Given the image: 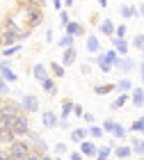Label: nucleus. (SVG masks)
<instances>
[{"label":"nucleus","mask_w":144,"mask_h":160,"mask_svg":"<svg viewBox=\"0 0 144 160\" xmlns=\"http://www.w3.org/2000/svg\"><path fill=\"white\" fill-rule=\"evenodd\" d=\"M126 34H128V28H126V23L114 25V37H117V39H126Z\"/></svg>","instance_id":"473e14b6"},{"label":"nucleus","mask_w":144,"mask_h":160,"mask_svg":"<svg viewBox=\"0 0 144 160\" xmlns=\"http://www.w3.org/2000/svg\"><path fill=\"white\" fill-rule=\"evenodd\" d=\"M80 73H82V76H89V73H92V67H89V64H82V67H80Z\"/></svg>","instance_id":"a18cd8bd"},{"label":"nucleus","mask_w":144,"mask_h":160,"mask_svg":"<svg viewBox=\"0 0 144 160\" xmlns=\"http://www.w3.org/2000/svg\"><path fill=\"white\" fill-rule=\"evenodd\" d=\"M114 89H117L119 94H128L133 89V82L128 78H121V80H117V82H114Z\"/></svg>","instance_id":"412c9836"},{"label":"nucleus","mask_w":144,"mask_h":160,"mask_svg":"<svg viewBox=\"0 0 144 160\" xmlns=\"http://www.w3.org/2000/svg\"><path fill=\"white\" fill-rule=\"evenodd\" d=\"M76 53H78L76 48H64V53H62V67L64 69L71 67V64L76 62Z\"/></svg>","instance_id":"2eb2a0df"},{"label":"nucleus","mask_w":144,"mask_h":160,"mask_svg":"<svg viewBox=\"0 0 144 160\" xmlns=\"http://www.w3.org/2000/svg\"><path fill=\"white\" fill-rule=\"evenodd\" d=\"M0 160H9V153H7L5 149H0Z\"/></svg>","instance_id":"de8ad7c7"},{"label":"nucleus","mask_w":144,"mask_h":160,"mask_svg":"<svg viewBox=\"0 0 144 160\" xmlns=\"http://www.w3.org/2000/svg\"><path fill=\"white\" fill-rule=\"evenodd\" d=\"M126 133H128V130L124 128V126H121V123L119 121H114V128H112V140H124V137H126Z\"/></svg>","instance_id":"393cba45"},{"label":"nucleus","mask_w":144,"mask_h":160,"mask_svg":"<svg viewBox=\"0 0 144 160\" xmlns=\"http://www.w3.org/2000/svg\"><path fill=\"white\" fill-rule=\"evenodd\" d=\"M50 71H53V76H55V80H57V78L62 80V78H64V73H67V69H64V67H62L60 62H50Z\"/></svg>","instance_id":"cd10ccee"},{"label":"nucleus","mask_w":144,"mask_h":160,"mask_svg":"<svg viewBox=\"0 0 144 160\" xmlns=\"http://www.w3.org/2000/svg\"><path fill=\"white\" fill-rule=\"evenodd\" d=\"M87 135H92L94 140H101V137H103V128H98V126H87Z\"/></svg>","instance_id":"c9c22d12"},{"label":"nucleus","mask_w":144,"mask_h":160,"mask_svg":"<svg viewBox=\"0 0 144 160\" xmlns=\"http://www.w3.org/2000/svg\"><path fill=\"white\" fill-rule=\"evenodd\" d=\"M119 14L124 21H131L133 16H137V7H131V5H121L119 7Z\"/></svg>","instance_id":"6ab92c4d"},{"label":"nucleus","mask_w":144,"mask_h":160,"mask_svg":"<svg viewBox=\"0 0 144 160\" xmlns=\"http://www.w3.org/2000/svg\"><path fill=\"white\" fill-rule=\"evenodd\" d=\"M92 62H94V64H98V69H101V73H112V67H110V64H107L105 60H103V55H94V57H92Z\"/></svg>","instance_id":"aec40b11"},{"label":"nucleus","mask_w":144,"mask_h":160,"mask_svg":"<svg viewBox=\"0 0 144 160\" xmlns=\"http://www.w3.org/2000/svg\"><path fill=\"white\" fill-rule=\"evenodd\" d=\"M140 76H142V82H144V64L140 67Z\"/></svg>","instance_id":"603ef678"},{"label":"nucleus","mask_w":144,"mask_h":160,"mask_svg":"<svg viewBox=\"0 0 144 160\" xmlns=\"http://www.w3.org/2000/svg\"><path fill=\"white\" fill-rule=\"evenodd\" d=\"M62 2H64V5H67V7H71V5H73V2H76V0H62Z\"/></svg>","instance_id":"3c124183"},{"label":"nucleus","mask_w":144,"mask_h":160,"mask_svg":"<svg viewBox=\"0 0 144 160\" xmlns=\"http://www.w3.org/2000/svg\"><path fill=\"white\" fill-rule=\"evenodd\" d=\"M53 160H64V158H62V156H57V158H53Z\"/></svg>","instance_id":"6e6d98bb"},{"label":"nucleus","mask_w":144,"mask_h":160,"mask_svg":"<svg viewBox=\"0 0 144 160\" xmlns=\"http://www.w3.org/2000/svg\"><path fill=\"white\" fill-rule=\"evenodd\" d=\"M69 160H85V156L80 153V151H71V153H69Z\"/></svg>","instance_id":"79ce46f5"},{"label":"nucleus","mask_w":144,"mask_h":160,"mask_svg":"<svg viewBox=\"0 0 144 160\" xmlns=\"http://www.w3.org/2000/svg\"><path fill=\"white\" fill-rule=\"evenodd\" d=\"M112 128H114V119H105L103 121V133H112Z\"/></svg>","instance_id":"ea45409f"},{"label":"nucleus","mask_w":144,"mask_h":160,"mask_svg":"<svg viewBox=\"0 0 144 160\" xmlns=\"http://www.w3.org/2000/svg\"><path fill=\"white\" fill-rule=\"evenodd\" d=\"M9 92H12L9 82H7V80H2V76H0V96H7Z\"/></svg>","instance_id":"4c0bfd02"},{"label":"nucleus","mask_w":144,"mask_h":160,"mask_svg":"<svg viewBox=\"0 0 144 160\" xmlns=\"http://www.w3.org/2000/svg\"><path fill=\"white\" fill-rule=\"evenodd\" d=\"M2 64H5V60H0V67H2Z\"/></svg>","instance_id":"13d9d810"},{"label":"nucleus","mask_w":144,"mask_h":160,"mask_svg":"<svg viewBox=\"0 0 144 160\" xmlns=\"http://www.w3.org/2000/svg\"><path fill=\"white\" fill-rule=\"evenodd\" d=\"M18 105H21V112H25V114H32V112H37L39 110V98L34 96V94H23L18 101Z\"/></svg>","instance_id":"f03ea898"},{"label":"nucleus","mask_w":144,"mask_h":160,"mask_svg":"<svg viewBox=\"0 0 144 160\" xmlns=\"http://www.w3.org/2000/svg\"><path fill=\"white\" fill-rule=\"evenodd\" d=\"M73 101H71V98H64L62 101V114H60V121H67V117H69V114H73Z\"/></svg>","instance_id":"dca6fc26"},{"label":"nucleus","mask_w":144,"mask_h":160,"mask_svg":"<svg viewBox=\"0 0 144 160\" xmlns=\"http://www.w3.org/2000/svg\"><path fill=\"white\" fill-rule=\"evenodd\" d=\"M98 30H101V34H105V37H114V23H112V21L110 18H103V21H101V23H98Z\"/></svg>","instance_id":"f8f14e48"},{"label":"nucleus","mask_w":144,"mask_h":160,"mask_svg":"<svg viewBox=\"0 0 144 160\" xmlns=\"http://www.w3.org/2000/svg\"><path fill=\"white\" fill-rule=\"evenodd\" d=\"M41 126L44 128H57L60 126V117L53 110H44L41 112Z\"/></svg>","instance_id":"423d86ee"},{"label":"nucleus","mask_w":144,"mask_h":160,"mask_svg":"<svg viewBox=\"0 0 144 160\" xmlns=\"http://www.w3.org/2000/svg\"><path fill=\"white\" fill-rule=\"evenodd\" d=\"M137 16H140V18H144V2L137 7Z\"/></svg>","instance_id":"09e8293b"},{"label":"nucleus","mask_w":144,"mask_h":160,"mask_svg":"<svg viewBox=\"0 0 144 160\" xmlns=\"http://www.w3.org/2000/svg\"><path fill=\"white\" fill-rule=\"evenodd\" d=\"M32 149V144H27L25 140H21V137H16L12 144H9V149H7V153L9 156H18V158H25L27 156V151Z\"/></svg>","instance_id":"7ed1b4c3"},{"label":"nucleus","mask_w":144,"mask_h":160,"mask_svg":"<svg viewBox=\"0 0 144 160\" xmlns=\"http://www.w3.org/2000/svg\"><path fill=\"white\" fill-rule=\"evenodd\" d=\"M0 114L7 117V119H14V117H18V114H21V105L14 103V101H5V103L0 105Z\"/></svg>","instance_id":"20e7f679"},{"label":"nucleus","mask_w":144,"mask_h":160,"mask_svg":"<svg viewBox=\"0 0 144 160\" xmlns=\"http://www.w3.org/2000/svg\"><path fill=\"white\" fill-rule=\"evenodd\" d=\"M53 7H55V9H57V12H60V9H62V7H64V2H62V0H53Z\"/></svg>","instance_id":"49530a36"},{"label":"nucleus","mask_w":144,"mask_h":160,"mask_svg":"<svg viewBox=\"0 0 144 160\" xmlns=\"http://www.w3.org/2000/svg\"><path fill=\"white\" fill-rule=\"evenodd\" d=\"M96 160H107V158H96Z\"/></svg>","instance_id":"bf43d9fd"},{"label":"nucleus","mask_w":144,"mask_h":160,"mask_svg":"<svg viewBox=\"0 0 144 160\" xmlns=\"http://www.w3.org/2000/svg\"><path fill=\"white\" fill-rule=\"evenodd\" d=\"M0 76H2V80H7V82H16V80H18V76L16 73H14V71H12V67H9V64H2V67H0Z\"/></svg>","instance_id":"ddd939ff"},{"label":"nucleus","mask_w":144,"mask_h":160,"mask_svg":"<svg viewBox=\"0 0 144 160\" xmlns=\"http://www.w3.org/2000/svg\"><path fill=\"white\" fill-rule=\"evenodd\" d=\"M114 71H121V73H128V71H133L135 69V60H133V57H119V60L117 62H114V67H112Z\"/></svg>","instance_id":"0eeeda50"},{"label":"nucleus","mask_w":144,"mask_h":160,"mask_svg":"<svg viewBox=\"0 0 144 160\" xmlns=\"http://www.w3.org/2000/svg\"><path fill=\"white\" fill-rule=\"evenodd\" d=\"M110 153H112V147L98 144V149H96V158H110Z\"/></svg>","instance_id":"72a5a7b5"},{"label":"nucleus","mask_w":144,"mask_h":160,"mask_svg":"<svg viewBox=\"0 0 144 160\" xmlns=\"http://www.w3.org/2000/svg\"><path fill=\"white\" fill-rule=\"evenodd\" d=\"M32 2H34V5H37V7H41V9H44V5H46V0H32Z\"/></svg>","instance_id":"8fccbe9b"},{"label":"nucleus","mask_w":144,"mask_h":160,"mask_svg":"<svg viewBox=\"0 0 144 160\" xmlns=\"http://www.w3.org/2000/svg\"><path fill=\"white\" fill-rule=\"evenodd\" d=\"M9 128H12V133L16 135V137H21V140H25L27 135H30V119H27V114L25 112H21L18 117H14V119H9Z\"/></svg>","instance_id":"f257e3e1"},{"label":"nucleus","mask_w":144,"mask_h":160,"mask_svg":"<svg viewBox=\"0 0 144 160\" xmlns=\"http://www.w3.org/2000/svg\"><path fill=\"white\" fill-rule=\"evenodd\" d=\"M128 101H131V96H128V94H119V96L112 101V105H110V108H112V110H119V108H124Z\"/></svg>","instance_id":"a878e982"},{"label":"nucleus","mask_w":144,"mask_h":160,"mask_svg":"<svg viewBox=\"0 0 144 160\" xmlns=\"http://www.w3.org/2000/svg\"><path fill=\"white\" fill-rule=\"evenodd\" d=\"M73 41H76V39L71 37V34H67V32H64L62 37H60V41H57V46H60L62 50H64V48H73Z\"/></svg>","instance_id":"bb28decb"},{"label":"nucleus","mask_w":144,"mask_h":160,"mask_svg":"<svg viewBox=\"0 0 144 160\" xmlns=\"http://www.w3.org/2000/svg\"><path fill=\"white\" fill-rule=\"evenodd\" d=\"M0 48H2V28H0Z\"/></svg>","instance_id":"5fc2aeb1"},{"label":"nucleus","mask_w":144,"mask_h":160,"mask_svg":"<svg viewBox=\"0 0 144 160\" xmlns=\"http://www.w3.org/2000/svg\"><path fill=\"white\" fill-rule=\"evenodd\" d=\"M112 48L117 50V55H119V57H126V55H128V50H131V43H128L126 39H117V37H112Z\"/></svg>","instance_id":"6e6552de"},{"label":"nucleus","mask_w":144,"mask_h":160,"mask_svg":"<svg viewBox=\"0 0 144 160\" xmlns=\"http://www.w3.org/2000/svg\"><path fill=\"white\" fill-rule=\"evenodd\" d=\"M32 76L37 78L39 82H44L46 78H50L48 76V67H46V64H34V67H32Z\"/></svg>","instance_id":"4468645a"},{"label":"nucleus","mask_w":144,"mask_h":160,"mask_svg":"<svg viewBox=\"0 0 144 160\" xmlns=\"http://www.w3.org/2000/svg\"><path fill=\"white\" fill-rule=\"evenodd\" d=\"M67 151H69V147H67L64 142H57V144H55V156H64Z\"/></svg>","instance_id":"58836bf2"},{"label":"nucleus","mask_w":144,"mask_h":160,"mask_svg":"<svg viewBox=\"0 0 144 160\" xmlns=\"http://www.w3.org/2000/svg\"><path fill=\"white\" fill-rule=\"evenodd\" d=\"M133 48H137L140 53H144V32H140V34L133 37Z\"/></svg>","instance_id":"2f4dec72"},{"label":"nucleus","mask_w":144,"mask_h":160,"mask_svg":"<svg viewBox=\"0 0 144 160\" xmlns=\"http://www.w3.org/2000/svg\"><path fill=\"white\" fill-rule=\"evenodd\" d=\"M140 119H142V123H144V117H140Z\"/></svg>","instance_id":"680f3d73"},{"label":"nucleus","mask_w":144,"mask_h":160,"mask_svg":"<svg viewBox=\"0 0 144 160\" xmlns=\"http://www.w3.org/2000/svg\"><path fill=\"white\" fill-rule=\"evenodd\" d=\"M2 103H5V98H2V96H0V105H2Z\"/></svg>","instance_id":"4d7b16f0"},{"label":"nucleus","mask_w":144,"mask_h":160,"mask_svg":"<svg viewBox=\"0 0 144 160\" xmlns=\"http://www.w3.org/2000/svg\"><path fill=\"white\" fill-rule=\"evenodd\" d=\"M73 114H76V117H82V114H85V110H82V105H73Z\"/></svg>","instance_id":"37998d69"},{"label":"nucleus","mask_w":144,"mask_h":160,"mask_svg":"<svg viewBox=\"0 0 144 160\" xmlns=\"http://www.w3.org/2000/svg\"><path fill=\"white\" fill-rule=\"evenodd\" d=\"M128 130H131V133H142L144 135V123H142V119H135L131 126H128Z\"/></svg>","instance_id":"f704fd0d"},{"label":"nucleus","mask_w":144,"mask_h":160,"mask_svg":"<svg viewBox=\"0 0 144 160\" xmlns=\"http://www.w3.org/2000/svg\"><path fill=\"white\" fill-rule=\"evenodd\" d=\"M142 64H144V53H142Z\"/></svg>","instance_id":"052dcab7"},{"label":"nucleus","mask_w":144,"mask_h":160,"mask_svg":"<svg viewBox=\"0 0 144 160\" xmlns=\"http://www.w3.org/2000/svg\"><path fill=\"white\" fill-rule=\"evenodd\" d=\"M82 119H85V121H87L89 126H92V123H94V114H92V112H85V114H82Z\"/></svg>","instance_id":"c03bdc74"},{"label":"nucleus","mask_w":144,"mask_h":160,"mask_svg":"<svg viewBox=\"0 0 144 160\" xmlns=\"http://www.w3.org/2000/svg\"><path fill=\"white\" fill-rule=\"evenodd\" d=\"M96 149H98V144L94 140H82L78 144V151H80L85 158H96Z\"/></svg>","instance_id":"39448f33"},{"label":"nucleus","mask_w":144,"mask_h":160,"mask_svg":"<svg viewBox=\"0 0 144 160\" xmlns=\"http://www.w3.org/2000/svg\"><path fill=\"white\" fill-rule=\"evenodd\" d=\"M82 140H87V128H73L71 130V142L80 144Z\"/></svg>","instance_id":"b1692460"},{"label":"nucleus","mask_w":144,"mask_h":160,"mask_svg":"<svg viewBox=\"0 0 144 160\" xmlns=\"http://www.w3.org/2000/svg\"><path fill=\"white\" fill-rule=\"evenodd\" d=\"M64 32L71 34L73 39H76V37H82V34H85V25H82V23H78V21H71V23L64 28Z\"/></svg>","instance_id":"1a4fd4ad"},{"label":"nucleus","mask_w":144,"mask_h":160,"mask_svg":"<svg viewBox=\"0 0 144 160\" xmlns=\"http://www.w3.org/2000/svg\"><path fill=\"white\" fill-rule=\"evenodd\" d=\"M112 89H114V85H96L94 94H96V96H105V94H110Z\"/></svg>","instance_id":"7c9ffc66"},{"label":"nucleus","mask_w":144,"mask_h":160,"mask_svg":"<svg viewBox=\"0 0 144 160\" xmlns=\"http://www.w3.org/2000/svg\"><path fill=\"white\" fill-rule=\"evenodd\" d=\"M112 153L119 160H128L133 156V151H131V144H119V147H112Z\"/></svg>","instance_id":"9d476101"},{"label":"nucleus","mask_w":144,"mask_h":160,"mask_svg":"<svg viewBox=\"0 0 144 160\" xmlns=\"http://www.w3.org/2000/svg\"><path fill=\"white\" fill-rule=\"evenodd\" d=\"M14 140H16V135L12 133V128H0V144H7V147H9Z\"/></svg>","instance_id":"4be33fe9"},{"label":"nucleus","mask_w":144,"mask_h":160,"mask_svg":"<svg viewBox=\"0 0 144 160\" xmlns=\"http://www.w3.org/2000/svg\"><path fill=\"white\" fill-rule=\"evenodd\" d=\"M41 158H44V153H41L39 149H34V147L27 151V156H25V160H41Z\"/></svg>","instance_id":"e433bc0d"},{"label":"nucleus","mask_w":144,"mask_h":160,"mask_svg":"<svg viewBox=\"0 0 144 160\" xmlns=\"http://www.w3.org/2000/svg\"><path fill=\"white\" fill-rule=\"evenodd\" d=\"M41 89H44L46 94H50V96H55L57 94V80L55 78H46L44 82H41Z\"/></svg>","instance_id":"a211bd4d"},{"label":"nucleus","mask_w":144,"mask_h":160,"mask_svg":"<svg viewBox=\"0 0 144 160\" xmlns=\"http://www.w3.org/2000/svg\"><path fill=\"white\" fill-rule=\"evenodd\" d=\"M131 101H133V108H142L144 105V87H133L131 89Z\"/></svg>","instance_id":"9b49d317"},{"label":"nucleus","mask_w":144,"mask_h":160,"mask_svg":"<svg viewBox=\"0 0 144 160\" xmlns=\"http://www.w3.org/2000/svg\"><path fill=\"white\" fill-rule=\"evenodd\" d=\"M131 151L135 156H144V140L142 137H133L131 140Z\"/></svg>","instance_id":"5701e85b"},{"label":"nucleus","mask_w":144,"mask_h":160,"mask_svg":"<svg viewBox=\"0 0 144 160\" xmlns=\"http://www.w3.org/2000/svg\"><path fill=\"white\" fill-rule=\"evenodd\" d=\"M101 55H103V60H105L107 64H110V67H114V62L119 60V55H117V50H114V48L105 50V53H101Z\"/></svg>","instance_id":"c85d7f7f"},{"label":"nucleus","mask_w":144,"mask_h":160,"mask_svg":"<svg viewBox=\"0 0 144 160\" xmlns=\"http://www.w3.org/2000/svg\"><path fill=\"white\" fill-rule=\"evenodd\" d=\"M98 5H101V7H105V5H107V0H98Z\"/></svg>","instance_id":"864d4df0"},{"label":"nucleus","mask_w":144,"mask_h":160,"mask_svg":"<svg viewBox=\"0 0 144 160\" xmlns=\"http://www.w3.org/2000/svg\"><path fill=\"white\" fill-rule=\"evenodd\" d=\"M21 48H23V43H14V46H7V48H2V57H12V55H16Z\"/></svg>","instance_id":"c756f323"},{"label":"nucleus","mask_w":144,"mask_h":160,"mask_svg":"<svg viewBox=\"0 0 144 160\" xmlns=\"http://www.w3.org/2000/svg\"><path fill=\"white\" fill-rule=\"evenodd\" d=\"M87 50H89V53H94V55L101 53V41H98L96 34H87Z\"/></svg>","instance_id":"f3484780"},{"label":"nucleus","mask_w":144,"mask_h":160,"mask_svg":"<svg viewBox=\"0 0 144 160\" xmlns=\"http://www.w3.org/2000/svg\"><path fill=\"white\" fill-rule=\"evenodd\" d=\"M60 23H62L64 28H67V25L71 23V21H69V14H67V12H64V9H60Z\"/></svg>","instance_id":"a19ab883"}]
</instances>
